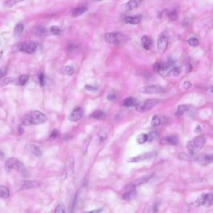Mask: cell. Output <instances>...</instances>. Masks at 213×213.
Instances as JSON below:
<instances>
[{
    "instance_id": "6da1fadb",
    "label": "cell",
    "mask_w": 213,
    "mask_h": 213,
    "mask_svg": "<svg viewBox=\"0 0 213 213\" xmlns=\"http://www.w3.org/2000/svg\"><path fill=\"white\" fill-rule=\"evenodd\" d=\"M47 118L45 114L38 111H34L26 114L22 119V123L24 125H38L45 123Z\"/></svg>"
},
{
    "instance_id": "7a4b0ae2",
    "label": "cell",
    "mask_w": 213,
    "mask_h": 213,
    "mask_svg": "<svg viewBox=\"0 0 213 213\" xmlns=\"http://www.w3.org/2000/svg\"><path fill=\"white\" fill-rule=\"evenodd\" d=\"M206 139L203 136H198L187 143L186 147L188 152L194 154L198 152L205 146Z\"/></svg>"
},
{
    "instance_id": "3957f363",
    "label": "cell",
    "mask_w": 213,
    "mask_h": 213,
    "mask_svg": "<svg viewBox=\"0 0 213 213\" xmlns=\"http://www.w3.org/2000/svg\"><path fill=\"white\" fill-rule=\"evenodd\" d=\"M104 38L105 41L110 44H120L127 40V37L120 32L106 33Z\"/></svg>"
},
{
    "instance_id": "277c9868",
    "label": "cell",
    "mask_w": 213,
    "mask_h": 213,
    "mask_svg": "<svg viewBox=\"0 0 213 213\" xmlns=\"http://www.w3.org/2000/svg\"><path fill=\"white\" fill-rule=\"evenodd\" d=\"M159 103V99H147L146 101L140 102L137 103L135 106L136 110L140 113H144L148 111L157 106Z\"/></svg>"
},
{
    "instance_id": "5b68a950",
    "label": "cell",
    "mask_w": 213,
    "mask_h": 213,
    "mask_svg": "<svg viewBox=\"0 0 213 213\" xmlns=\"http://www.w3.org/2000/svg\"><path fill=\"white\" fill-rule=\"evenodd\" d=\"M173 65L174 63L171 60L166 63H157L154 65V69L161 76H168L174 68Z\"/></svg>"
},
{
    "instance_id": "8992f818",
    "label": "cell",
    "mask_w": 213,
    "mask_h": 213,
    "mask_svg": "<svg viewBox=\"0 0 213 213\" xmlns=\"http://www.w3.org/2000/svg\"><path fill=\"white\" fill-rule=\"evenodd\" d=\"M169 44V34L166 31H162L157 38V50L159 54L164 53Z\"/></svg>"
},
{
    "instance_id": "52a82bcc",
    "label": "cell",
    "mask_w": 213,
    "mask_h": 213,
    "mask_svg": "<svg viewBox=\"0 0 213 213\" xmlns=\"http://www.w3.org/2000/svg\"><path fill=\"white\" fill-rule=\"evenodd\" d=\"M213 196L212 193H205L201 194L196 201L198 206H204L206 208H210L213 205Z\"/></svg>"
},
{
    "instance_id": "ba28073f",
    "label": "cell",
    "mask_w": 213,
    "mask_h": 213,
    "mask_svg": "<svg viewBox=\"0 0 213 213\" xmlns=\"http://www.w3.org/2000/svg\"><path fill=\"white\" fill-rule=\"evenodd\" d=\"M164 91V89L158 85H150L141 87L139 89V92L142 94H152L162 93Z\"/></svg>"
},
{
    "instance_id": "9c48e42d",
    "label": "cell",
    "mask_w": 213,
    "mask_h": 213,
    "mask_svg": "<svg viewBox=\"0 0 213 213\" xmlns=\"http://www.w3.org/2000/svg\"><path fill=\"white\" fill-rule=\"evenodd\" d=\"M18 50L20 51L26 53L28 54L33 53L37 48L36 43H20L17 45Z\"/></svg>"
},
{
    "instance_id": "30bf717a",
    "label": "cell",
    "mask_w": 213,
    "mask_h": 213,
    "mask_svg": "<svg viewBox=\"0 0 213 213\" xmlns=\"http://www.w3.org/2000/svg\"><path fill=\"white\" fill-rule=\"evenodd\" d=\"M13 169H15L19 174H21V176L24 178H27L29 176V174L27 171L24 164L17 159L13 164Z\"/></svg>"
},
{
    "instance_id": "8fae6325",
    "label": "cell",
    "mask_w": 213,
    "mask_h": 213,
    "mask_svg": "<svg viewBox=\"0 0 213 213\" xmlns=\"http://www.w3.org/2000/svg\"><path fill=\"white\" fill-rule=\"evenodd\" d=\"M155 156L154 152H146L142 154L135 156V157H131L129 159H128V162L130 163H133V162H138L142 161L148 159H151L153 157Z\"/></svg>"
},
{
    "instance_id": "7c38bea8",
    "label": "cell",
    "mask_w": 213,
    "mask_h": 213,
    "mask_svg": "<svg viewBox=\"0 0 213 213\" xmlns=\"http://www.w3.org/2000/svg\"><path fill=\"white\" fill-rule=\"evenodd\" d=\"M83 116V109L80 107L76 108L70 114L68 119L72 122L79 121Z\"/></svg>"
},
{
    "instance_id": "4fadbf2b",
    "label": "cell",
    "mask_w": 213,
    "mask_h": 213,
    "mask_svg": "<svg viewBox=\"0 0 213 213\" xmlns=\"http://www.w3.org/2000/svg\"><path fill=\"white\" fill-rule=\"evenodd\" d=\"M27 148L29 151V152H31V153H32L33 154H34L35 156L37 157H40L43 155V152L42 149L35 144H28Z\"/></svg>"
},
{
    "instance_id": "5bb4252c",
    "label": "cell",
    "mask_w": 213,
    "mask_h": 213,
    "mask_svg": "<svg viewBox=\"0 0 213 213\" xmlns=\"http://www.w3.org/2000/svg\"><path fill=\"white\" fill-rule=\"evenodd\" d=\"M40 186V184L37 181H26L23 182L21 186V190H26L32 188H37Z\"/></svg>"
},
{
    "instance_id": "9a60e30c",
    "label": "cell",
    "mask_w": 213,
    "mask_h": 213,
    "mask_svg": "<svg viewBox=\"0 0 213 213\" xmlns=\"http://www.w3.org/2000/svg\"><path fill=\"white\" fill-rule=\"evenodd\" d=\"M136 104H137L136 99L133 97H128L125 98L123 101V105L125 107H127V108H131V107L135 106Z\"/></svg>"
},
{
    "instance_id": "2e32d148",
    "label": "cell",
    "mask_w": 213,
    "mask_h": 213,
    "mask_svg": "<svg viewBox=\"0 0 213 213\" xmlns=\"http://www.w3.org/2000/svg\"><path fill=\"white\" fill-rule=\"evenodd\" d=\"M152 176V175H151V176H142V177H141L137 179H136L135 181H133L132 183V184L131 186L133 187H137V186H139L140 185H141L142 184H144L146 183L147 181H149V179Z\"/></svg>"
},
{
    "instance_id": "e0dca14e",
    "label": "cell",
    "mask_w": 213,
    "mask_h": 213,
    "mask_svg": "<svg viewBox=\"0 0 213 213\" xmlns=\"http://www.w3.org/2000/svg\"><path fill=\"white\" fill-rule=\"evenodd\" d=\"M137 196V191L135 189H132L126 192L123 195V198L126 201H131Z\"/></svg>"
},
{
    "instance_id": "ac0fdd59",
    "label": "cell",
    "mask_w": 213,
    "mask_h": 213,
    "mask_svg": "<svg viewBox=\"0 0 213 213\" xmlns=\"http://www.w3.org/2000/svg\"><path fill=\"white\" fill-rule=\"evenodd\" d=\"M163 141L169 145H177L179 143V139L175 135H171L162 139Z\"/></svg>"
},
{
    "instance_id": "d6986e66",
    "label": "cell",
    "mask_w": 213,
    "mask_h": 213,
    "mask_svg": "<svg viewBox=\"0 0 213 213\" xmlns=\"http://www.w3.org/2000/svg\"><path fill=\"white\" fill-rule=\"evenodd\" d=\"M141 45L145 50H149L152 47V43L151 40L149 37L144 36L141 38Z\"/></svg>"
},
{
    "instance_id": "ffe728a7",
    "label": "cell",
    "mask_w": 213,
    "mask_h": 213,
    "mask_svg": "<svg viewBox=\"0 0 213 213\" xmlns=\"http://www.w3.org/2000/svg\"><path fill=\"white\" fill-rule=\"evenodd\" d=\"M16 160V158L15 157H10L6 160L5 164H4V169L7 173H9L10 171L13 170V164Z\"/></svg>"
},
{
    "instance_id": "44dd1931",
    "label": "cell",
    "mask_w": 213,
    "mask_h": 213,
    "mask_svg": "<svg viewBox=\"0 0 213 213\" xmlns=\"http://www.w3.org/2000/svg\"><path fill=\"white\" fill-rule=\"evenodd\" d=\"M140 20H141V17L140 16H127L125 19V21L126 23L131 24H137L140 23Z\"/></svg>"
},
{
    "instance_id": "7402d4cb",
    "label": "cell",
    "mask_w": 213,
    "mask_h": 213,
    "mask_svg": "<svg viewBox=\"0 0 213 213\" xmlns=\"http://www.w3.org/2000/svg\"><path fill=\"white\" fill-rule=\"evenodd\" d=\"M87 11V8L84 6H81V7H77L76 8H74L71 11V14L73 17H77L84 13H85Z\"/></svg>"
},
{
    "instance_id": "603a6c76",
    "label": "cell",
    "mask_w": 213,
    "mask_h": 213,
    "mask_svg": "<svg viewBox=\"0 0 213 213\" xmlns=\"http://www.w3.org/2000/svg\"><path fill=\"white\" fill-rule=\"evenodd\" d=\"M45 28L42 26H35L33 29V33L36 36H43L45 33Z\"/></svg>"
},
{
    "instance_id": "cb8c5ba5",
    "label": "cell",
    "mask_w": 213,
    "mask_h": 213,
    "mask_svg": "<svg viewBox=\"0 0 213 213\" xmlns=\"http://www.w3.org/2000/svg\"><path fill=\"white\" fill-rule=\"evenodd\" d=\"M9 195V189L4 186H0V198H8Z\"/></svg>"
},
{
    "instance_id": "d4e9b609",
    "label": "cell",
    "mask_w": 213,
    "mask_h": 213,
    "mask_svg": "<svg viewBox=\"0 0 213 213\" xmlns=\"http://www.w3.org/2000/svg\"><path fill=\"white\" fill-rule=\"evenodd\" d=\"M189 109V108L186 106V105H181L179 106L178 109L177 111L176 112V115L178 117H181L183 115H184Z\"/></svg>"
},
{
    "instance_id": "484cf974",
    "label": "cell",
    "mask_w": 213,
    "mask_h": 213,
    "mask_svg": "<svg viewBox=\"0 0 213 213\" xmlns=\"http://www.w3.org/2000/svg\"><path fill=\"white\" fill-rule=\"evenodd\" d=\"M105 116H106V114H105L104 111H103L101 110H97V111H95L94 112H93L91 114V117L92 118H94V119L100 120V119L104 118L105 117Z\"/></svg>"
},
{
    "instance_id": "4316f807",
    "label": "cell",
    "mask_w": 213,
    "mask_h": 213,
    "mask_svg": "<svg viewBox=\"0 0 213 213\" xmlns=\"http://www.w3.org/2000/svg\"><path fill=\"white\" fill-rule=\"evenodd\" d=\"M14 34L16 36H21L23 32V30H24V25L21 23H19L18 24H16V25L14 27Z\"/></svg>"
},
{
    "instance_id": "83f0119b",
    "label": "cell",
    "mask_w": 213,
    "mask_h": 213,
    "mask_svg": "<svg viewBox=\"0 0 213 213\" xmlns=\"http://www.w3.org/2000/svg\"><path fill=\"white\" fill-rule=\"evenodd\" d=\"M138 6V3L136 1H130L125 4V9L127 11L132 10Z\"/></svg>"
},
{
    "instance_id": "f1b7e54d",
    "label": "cell",
    "mask_w": 213,
    "mask_h": 213,
    "mask_svg": "<svg viewBox=\"0 0 213 213\" xmlns=\"http://www.w3.org/2000/svg\"><path fill=\"white\" fill-rule=\"evenodd\" d=\"M213 161V156L212 154H206L205 156L203 157L201 162H202L203 164L206 165L208 164H211Z\"/></svg>"
},
{
    "instance_id": "f546056e",
    "label": "cell",
    "mask_w": 213,
    "mask_h": 213,
    "mask_svg": "<svg viewBox=\"0 0 213 213\" xmlns=\"http://www.w3.org/2000/svg\"><path fill=\"white\" fill-rule=\"evenodd\" d=\"M136 141L140 144H144L145 142H147V134L142 133V134H140V135H138V136L136 138Z\"/></svg>"
},
{
    "instance_id": "4dcf8cb0",
    "label": "cell",
    "mask_w": 213,
    "mask_h": 213,
    "mask_svg": "<svg viewBox=\"0 0 213 213\" xmlns=\"http://www.w3.org/2000/svg\"><path fill=\"white\" fill-rule=\"evenodd\" d=\"M29 79V76L28 74H22L18 78V83L21 86L24 85Z\"/></svg>"
},
{
    "instance_id": "1f68e13d",
    "label": "cell",
    "mask_w": 213,
    "mask_h": 213,
    "mask_svg": "<svg viewBox=\"0 0 213 213\" xmlns=\"http://www.w3.org/2000/svg\"><path fill=\"white\" fill-rule=\"evenodd\" d=\"M147 141H152L154 140L158 136V133L156 131H152L147 134Z\"/></svg>"
},
{
    "instance_id": "d6a6232c",
    "label": "cell",
    "mask_w": 213,
    "mask_h": 213,
    "mask_svg": "<svg viewBox=\"0 0 213 213\" xmlns=\"http://www.w3.org/2000/svg\"><path fill=\"white\" fill-rule=\"evenodd\" d=\"M161 119L157 116H154L151 120V126L153 127L159 126L161 125Z\"/></svg>"
},
{
    "instance_id": "836d02e7",
    "label": "cell",
    "mask_w": 213,
    "mask_h": 213,
    "mask_svg": "<svg viewBox=\"0 0 213 213\" xmlns=\"http://www.w3.org/2000/svg\"><path fill=\"white\" fill-rule=\"evenodd\" d=\"M63 71L65 74L68 75V76H71L73 74L74 71V68L71 66H67V67H65L63 69Z\"/></svg>"
},
{
    "instance_id": "e575fe53",
    "label": "cell",
    "mask_w": 213,
    "mask_h": 213,
    "mask_svg": "<svg viewBox=\"0 0 213 213\" xmlns=\"http://www.w3.org/2000/svg\"><path fill=\"white\" fill-rule=\"evenodd\" d=\"M55 213H66L65 207L63 203H60L56 208Z\"/></svg>"
},
{
    "instance_id": "d590c367",
    "label": "cell",
    "mask_w": 213,
    "mask_h": 213,
    "mask_svg": "<svg viewBox=\"0 0 213 213\" xmlns=\"http://www.w3.org/2000/svg\"><path fill=\"white\" fill-rule=\"evenodd\" d=\"M50 32L54 35H59L61 33V29L56 26H53L50 28Z\"/></svg>"
},
{
    "instance_id": "8d00e7d4",
    "label": "cell",
    "mask_w": 213,
    "mask_h": 213,
    "mask_svg": "<svg viewBox=\"0 0 213 213\" xmlns=\"http://www.w3.org/2000/svg\"><path fill=\"white\" fill-rule=\"evenodd\" d=\"M188 43L191 46H193V47H196L197 46L199 45V41L197 38H191L190 39H189L188 40Z\"/></svg>"
},
{
    "instance_id": "74e56055",
    "label": "cell",
    "mask_w": 213,
    "mask_h": 213,
    "mask_svg": "<svg viewBox=\"0 0 213 213\" xmlns=\"http://www.w3.org/2000/svg\"><path fill=\"white\" fill-rule=\"evenodd\" d=\"M171 72H172V74H173V75L174 76H178L181 73V68L179 67H174L173 68Z\"/></svg>"
},
{
    "instance_id": "f35d334b",
    "label": "cell",
    "mask_w": 213,
    "mask_h": 213,
    "mask_svg": "<svg viewBox=\"0 0 213 213\" xmlns=\"http://www.w3.org/2000/svg\"><path fill=\"white\" fill-rule=\"evenodd\" d=\"M168 16H169V18L171 21H175V20L177 19L178 15H177L176 12L174 11H171V12L169 13Z\"/></svg>"
},
{
    "instance_id": "ab89813d",
    "label": "cell",
    "mask_w": 213,
    "mask_h": 213,
    "mask_svg": "<svg viewBox=\"0 0 213 213\" xmlns=\"http://www.w3.org/2000/svg\"><path fill=\"white\" fill-rule=\"evenodd\" d=\"M38 79H39V81H40V84L43 86L45 85V76L44 74L41 72L39 75V77H38Z\"/></svg>"
},
{
    "instance_id": "60d3db41",
    "label": "cell",
    "mask_w": 213,
    "mask_h": 213,
    "mask_svg": "<svg viewBox=\"0 0 213 213\" xmlns=\"http://www.w3.org/2000/svg\"><path fill=\"white\" fill-rule=\"evenodd\" d=\"M191 86H192V84L191 83V82H189V81H185V82L183 83V87H184V88L186 89H189Z\"/></svg>"
},
{
    "instance_id": "b9f144b4",
    "label": "cell",
    "mask_w": 213,
    "mask_h": 213,
    "mask_svg": "<svg viewBox=\"0 0 213 213\" xmlns=\"http://www.w3.org/2000/svg\"><path fill=\"white\" fill-rule=\"evenodd\" d=\"M107 98H108V99L109 100V101H113V100H114V99L116 98V96L115 94H114V93H110V94H109L108 95Z\"/></svg>"
},
{
    "instance_id": "7bdbcfd3",
    "label": "cell",
    "mask_w": 213,
    "mask_h": 213,
    "mask_svg": "<svg viewBox=\"0 0 213 213\" xmlns=\"http://www.w3.org/2000/svg\"><path fill=\"white\" fill-rule=\"evenodd\" d=\"M6 72H7V69L6 68H3L0 69V79L2 78L6 74Z\"/></svg>"
},
{
    "instance_id": "ee69618b",
    "label": "cell",
    "mask_w": 213,
    "mask_h": 213,
    "mask_svg": "<svg viewBox=\"0 0 213 213\" xmlns=\"http://www.w3.org/2000/svg\"><path fill=\"white\" fill-rule=\"evenodd\" d=\"M13 80H14V79L13 77H8V78H6L5 79H4L3 82V84L4 85H6V84L13 81Z\"/></svg>"
},
{
    "instance_id": "f6af8a7d",
    "label": "cell",
    "mask_w": 213,
    "mask_h": 213,
    "mask_svg": "<svg viewBox=\"0 0 213 213\" xmlns=\"http://www.w3.org/2000/svg\"><path fill=\"white\" fill-rule=\"evenodd\" d=\"M58 135H59V133H58V131L56 130H54L52 131V133H51V136H51V138H55L58 137Z\"/></svg>"
},
{
    "instance_id": "bcb514c9",
    "label": "cell",
    "mask_w": 213,
    "mask_h": 213,
    "mask_svg": "<svg viewBox=\"0 0 213 213\" xmlns=\"http://www.w3.org/2000/svg\"><path fill=\"white\" fill-rule=\"evenodd\" d=\"M15 3H16V1H6L5 3V4H6L7 6L10 7V6H13Z\"/></svg>"
},
{
    "instance_id": "7dc6e473",
    "label": "cell",
    "mask_w": 213,
    "mask_h": 213,
    "mask_svg": "<svg viewBox=\"0 0 213 213\" xmlns=\"http://www.w3.org/2000/svg\"><path fill=\"white\" fill-rule=\"evenodd\" d=\"M85 88L88 91H94V90L96 89V88L95 87H93L91 85H88V84L85 86Z\"/></svg>"
},
{
    "instance_id": "c3c4849f",
    "label": "cell",
    "mask_w": 213,
    "mask_h": 213,
    "mask_svg": "<svg viewBox=\"0 0 213 213\" xmlns=\"http://www.w3.org/2000/svg\"><path fill=\"white\" fill-rule=\"evenodd\" d=\"M103 209H98V210H93L91 211H86V212H84L83 213H100L102 211Z\"/></svg>"
},
{
    "instance_id": "681fc988",
    "label": "cell",
    "mask_w": 213,
    "mask_h": 213,
    "mask_svg": "<svg viewBox=\"0 0 213 213\" xmlns=\"http://www.w3.org/2000/svg\"><path fill=\"white\" fill-rule=\"evenodd\" d=\"M196 133H200L201 131V128L200 125H198L195 129V131H194Z\"/></svg>"
},
{
    "instance_id": "f907efd6",
    "label": "cell",
    "mask_w": 213,
    "mask_h": 213,
    "mask_svg": "<svg viewBox=\"0 0 213 213\" xmlns=\"http://www.w3.org/2000/svg\"><path fill=\"white\" fill-rule=\"evenodd\" d=\"M3 158H4V154L3 153V152L0 151V159H3Z\"/></svg>"
},
{
    "instance_id": "816d5d0a",
    "label": "cell",
    "mask_w": 213,
    "mask_h": 213,
    "mask_svg": "<svg viewBox=\"0 0 213 213\" xmlns=\"http://www.w3.org/2000/svg\"><path fill=\"white\" fill-rule=\"evenodd\" d=\"M2 55H3V52H2V51H1V52L0 51V59H1V58L2 57Z\"/></svg>"
}]
</instances>
